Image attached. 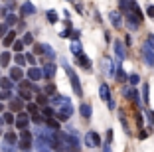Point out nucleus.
<instances>
[{"instance_id": "f257e3e1", "label": "nucleus", "mask_w": 154, "mask_h": 152, "mask_svg": "<svg viewBox=\"0 0 154 152\" xmlns=\"http://www.w3.org/2000/svg\"><path fill=\"white\" fill-rule=\"evenodd\" d=\"M63 65H65V71H67V75H69V81H71V87H73V91H75V95H77V97H81L83 91H81V85H79V77L75 75V71L69 69V65L65 61H63Z\"/></svg>"}, {"instance_id": "f03ea898", "label": "nucleus", "mask_w": 154, "mask_h": 152, "mask_svg": "<svg viewBox=\"0 0 154 152\" xmlns=\"http://www.w3.org/2000/svg\"><path fill=\"white\" fill-rule=\"evenodd\" d=\"M113 48H115V55H117V67H121L122 59L127 57V49H125V44L121 40H115L113 42Z\"/></svg>"}, {"instance_id": "7ed1b4c3", "label": "nucleus", "mask_w": 154, "mask_h": 152, "mask_svg": "<svg viewBox=\"0 0 154 152\" xmlns=\"http://www.w3.org/2000/svg\"><path fill=\"white\" fill-rule=\"evenodd\" d=\"M122 95H125V97H127L128 101H132V103H134L136 107H140V105H142V99H140V95H138V91H136L134 87H125Z\"/></svg>"}, {"instance_id": "20e7f679", "label": "nucleus", "mask_w": 154, "mask_h": 152, "mask_svg": "<svg viewBox=\"0 0 154 152\" xmlns=\"http://www.w3.org/2000/svg\"><path fill=\"white\" fill-rule=\"evenodd\" d=\"M85 144L89 148H97V146H101L103 142H101V136L95 132V130H89V132L85 134Z\"/></svg>"}, {"instance_id": "39448f33", "label": "nucleus", "mask_w": 154, "mask_h": 152, "mask_svg": "<svg viewBox=\"0 0 154 152\" xmlns=\"http://www.w3.org/2000/svg\"><path fill=\"white\" fill-rule=\"evenodd\" d=\"M142 59H144V63L148 67H154V49L148 44L142 45Z\"/></svg>"}, {"instance_id": "423d86ee", "label": "nucleus", "mask_w": 154, "mask_h": 152, "mask_svg": "<svg viewBox=\"0 0 154 152\" xmlns=\"http://www.w3.org/2000/svg\"><path fill=\"white\" fill-rule=\"evenodd\" d=\"M109 20H111V24H113V28H121L122 26V14L121 12H111Z\"/></svg>"}, {"instance_id": "0eeeda50", "label": "nucleus", "mask_w": 154, "mask_h": 152, "mask_svg": "<svg viewBox=\"0 0 154 152\" xmlns=\"http://www.w3.org/2000/svg\"><path fill=\"white\" fill-rule=\"evenodd\" d=\"M77 61H79V65H81L85 71H91V69H93V65H91V59L87 57V55L79 54V55H77Z\"/></svg>"}, {"instance_id": "6e6552de", "label": "nucleus", "mask_w": 154, "mask_h": 152, "mask_svg": "<svg viewBox=\"0 0 154 152\" xmlns=\"http://www.w3.org/2000/svg\"><path fill=\"white\" fill-rule=\"evenodd\" d=\"M103 63H105V73H107L109 77L115 75V67H117V65L111 61V57H103Z\"/></svg>"}, {"instance_id": "1a4fd4ad", "label": "nucleus", "mask_w": 154, "mask_h": 152, "mask_svg": "<svg viewBox=\"0 0 154 152\" xmlns=\"http://www.w3.org/2000/svg\"><path fill=\"white\" fill-rule=\"evenodd\" d=\"M99 95H101L103 101H109V99H111V89H109L107 83H101V85H99Z\"/></svg>"}, {"instance_id": "9d476101", "label": "nucleus", "mask_w": 154, "mask_h": 152, "mask_svg": "<svg viewBox=\"0 0 154 152\" xmlns=\"http://www.w3.org/2000/svg\"><path fill=\"white\" fill-rule=\"evenodd\" d=\"M115 77H117L119 83H127V79H128V75L122 71V67H117V69H115Z\"/></svg>"}, {"instance_id": "9b49d317", "label": "nucleus", "mask_w": 154, "mask_h": 152, "mask_svg": "<svg viewBox=\"0 0 154 152\" xmlns=\"http://www.w3.org/2000/svg\"><path fill=\"white\" fill-rule=\"evenodd\" d=\"M79 111H81L83 119H91V113H93V107H91L89 103H83V105H81V109H79Z\"/></svg>"}, {"instance_id": "f8f14e48", "label": "nucleus", "mask_w": 154, "mask_h": 152, "mask_svg": "<svg viewBox=\"0 0 154 152\" xmlns=\"http://www.w3.org/2000/svg\"><path fill=\"white\" fill-rule=\"evenodd\" d=\"M119 121H121V125H122V129H125V132L131 134V129H128V123H127V116H125V113H122V111H119Z\"/></svg>"}, {"instance_id": "ddd939ff", "label": "nucleus", "mask_w": 154, "mask_h": 152, "mask_svg": "<svg viewBox=\"0 0 154 152\" xmlns=\"http://www.w3.org/2000/svg\"><path fill=\"white\" fill-rule=\"evenodd\" d=\"M127 81H128V83H131L132 87H134V85H138V83H140V75H138V73H131Z\"/></svg>"}, {"instance_id": "4468645a", "label": "nucleus", "mask_w": 154, "mask_h": 152, "mask_svg": "<svg viewBox=\"0 0 154 152\" xmlns=\"http://www.w3.org/2000/svg\"><path fill=\"white\" fill-rule=\"evenodd\" d=\"M26 125H28V116L26 115H20L18 116V126H20V129H26Z\"/></svg>"}, {"instance_id": "2eb2a0df", "label": "nucleus", "mask_w": 154, "mask_h": 152, "mask_svg": "<svg viewBox=\"0 0 154 152\" xmlns=\"http://www.w3.org/2000/svg\"><path fill=\"white\" fill-rule=\"evenodd\" d=\"M71 51L75 55H79V54H81V44H79V42H73V44H71Z\"/></svg>"}, {"instance_id": "dca6fc26", "label": "nucleus", "mask_w": 154, "mask_h": 152, "mask_svg": "<svg viewBox=\"0 0 154 152\" xmlns=\"http://www.w3.org/2000/svg\"><path fill=\"white\" fill-rule=\"evenodd\" d=\"M148 91H150V87H148V85H144V87H142V95H140V97H142V101H148Z\"/></svg>"}, {"instance_id": "f3484780", "label": "nucleus", "mask_w": 154, "mask_h": 152, "mask_svg": "<svg viewBox=\"0 0 154 152\" xmlns=\"http://www.w3.org/2000/svg\"><path fill=\"white\" fill-rule=\"evenodd\" d=\"M54 71H55V67H54V65H48V67H45V75H48V77L54 75Z\"/></svg>"}, {"instance_id": "a211bd4d", "label": "nucleus", "mask_w": 154, "mask_h": 152, "mask_svg": "<svg viewBox=\"0 0 154 152\" xmlns=\"http://www.w3.org/2000/svg\"><path fill=\"white\" fill-rule=\"evenodd\" d=\"M45 103H48V99H45L44 95H40V97H38V105H42V107H45Z\"/></svg>"}, {"instance_id": "6ab92c4d", "label": "nucleus", "mask_w": 154, "mask_h": 152, "mask_svg": "<svg viewBox=\"0 0 154 152\" xmlns=\"http://www.w3.org/2000/svg\"><path fill=\"white\" fill-rule=\"evenodd\" d=\"M28 113L36 115V113H38V105H28Z\"/></svg>"}, {"instance_id": "aec40b11", "label": "nucleus", "mask_w": 154, "mask_h": 152, "mask_svg": "<svg viewBox=\"0 0 154 152\" xmlns=\"http://www.w3.org/2000/svg\"><path fill=\"white\" fill-rule=\"evenodd\" d=\"M146 44H148L150 48H154V34H150V36L146 38Z\"/></svg>"}, {"instance_id": "412c9836", "label": "nucleus", "mask_w": 154, "mask_h": 152, "mask_svg": "<svg viewBox=\"0 0 154 152\" xmlns=\"http://www.w3.org/2000/svg\"><path fill=\"white\" fill-rule=\"evenodd\" d=\"M48 125H50V126H54V129H59V123H57V121H54L51 116H50V121H48Z\"/></svg>"}, {"instance_id": "4be33fe9", "label": "nucleus", "mask_w": 154, "mask_h": 152, "mask_svg": "<svg viewBox=\"0 0 154 152\" xmlns=\"http://www.w3.org/2000/svg\"><path fill=\"white\" fill-rule=\"evenodd\" d=\"M105 142H113V130H107V138H105Z\"/></svg>"}, {"instance_id": "5701e85b", "label": "nucleus", "mask_w": 154, "mask_h": 152, "mask_svg": "<svg viewBox=\"0 0 154 152\" xmlns=\"http://www.w3.org/2000/svg\"><path fill=\"white\" fill-rule=\"evenodd\" d=\"M48 18H50V22H55V20H57V14L55 12H48Z\"/></svg>"}, {"instance_id": "b1692460", "label": "nucleus", "mask_w": 154, "mask_h": 152, "mask_svg": "<svg viewBox=\"0 0 154 152\" xmlns=\"http://www.w3.org/2000/svg\"><path fill=\"white\" fill-rule=\"evenodd\" d=\"M12 42H14V32H10V34H8V38H6V45H10Z\"/></svg>"}, {"instance_id": "393cba45", "label": "nucleus", "mask_w": 154, "mask_h": 152, "mask_svg": "<svg viewBox=\"0 0 154 152\" xmlns=\"http://www.w3.org/2000/svg\"><path fill=\"white\" fill-rule=\"evenodd\" d=\"M44 115L45 116H54V111H51L50 107H44Z\"/></svg>"}, {"instance_id": "a878e982", "label": "nucleus", "mask_w": 154, "mask_h": 152, "mask_svg": "<svg viewBox=\"0 0 154 152\" xmlns=\"http://www.w3.org/2000/svg\"><path fill=\"white\" fill-rule=\"evenodd\" d=\"M101 146H103V152H111V142H103Z\"/></svg>"}, {"instance_id": "bb28decb", "label": "nucleus", "mask_w": 154, "mask_h": 152, "mask_svg": "<svg viewBox=\"0 0 154 152\" xmlns=\"http://www.w3.org/2000/svg\"><path fill=\"white\" fill-rule=\"evenodd\" d=\"M146 136H148V130H140V132H138V138L140 140H144Z\"/></svg>"}, {"instance_id": "cd10ccee", "label": "nucleus", "mask_w": 154, "mask_h": 152, "mask_svg": "<svg viewBox=\"0 0 154 152\" xmlns=\"http://www.w3.org/2000/svg\"><path fill=\"white\" fill-rule=\"evenodd\" d=\"M107 105H109V109H111V111H115V109H117V105H115V101H113V99H109V101H107Z\"/></svg>"}, {"instance_id": "c85d7f7f", "label": "nucleus", "mask_w": 154, "mask_h": 152, "mask_svg": "<svg viewBox=\"0 0 154 152\" xmlns=\"http://www.w3.org/2000/svg\"><path fill=\"white\" fill-rule=\"evenodd\" d=\"M30 77H34V79H38V77H40V71H38V69H32V71H30Z\"/></svg>"}, {"instance_id": "c756f323", "label": "nucleus", "mask_w": 154, "mask_h": 152, "mask_svg": "<svg viewBox=\"0 0 154 152\" xmlns=\"http://www.w3.org/2000/svg\"><path fill=\"white\" fill-rule=\"evenodd\" d=\"M146 14H148L150 18H154V6H148V8H146Z\"/></svg>"}, {"instance_id": "7c9ffc66", "label": "nucleus", "mask_w": 154, "mask_h": 152, "mask_svg": "<svg viewBox=\"0 0 154 152\" xmlns=\"http://www.w3.org/2000/svg\"><path fill=\"white\" fill-rule=\"evenodd\" d=\"M12 77H16V79H18V77H22V71H20V69H14V71H12Z\"/></svg>"}, {"instance_id": "2f4dec72", "label": "nucleus", "mask_w": 154, "mask_h": 152, "mask_svg": "<svg viewBox=\"0 0 154 152\" xmlns=\"http://www.w3.org/2000/svg\"><path fill=\"white\" fill-rule=\"evenodd\" d=\"M136 123H138V126H142V116H140V113H136Z\"/></svg>"}, {"instance_id": "473e14b6", "label": "nucleus", "mask_w": 154, "mask_h": 152, "mask_svg": "<svg viewBox=\"0 0 154 152\" xmlns=\"http://www.w3.org/2000/svg\"><path fill=\"white\" fill-rule=\"evenodd\" d=\"M54 91H55L54 85H48V87H45V93H54Z\"/></svg>"}, {"instance_id": "72a5a7b5", "label": "nucleus", "mask_w": 154, "mask_h": 152, "mask_svg": "<svg viewBox=\"0 0 154 152\" xmlns=\"http://www.w3.org/2000/svg\"><path fill=\"white\" fill-rule=\"evenodd\" d=\"M148 121L154 123V111H148Z\"/></svg>"}]
</instances>
